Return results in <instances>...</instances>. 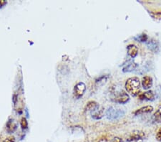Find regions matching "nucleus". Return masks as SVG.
Segmentation results:
<instances>
[{
    "label": "nucleus",
    "mask_w": 161,
    "mask_h": 142,
    "mask_svg": "<svg viewBox=\"0 0 161 142\" xmlns=\"http://www.w3.org/2000/svg\"><path fill=\"white\" fill-rule=\"evenodd\" d=\"M127 92L132 96H136L140 91V82L136 77L127 79L125 85Z\"/></svg>",
    "instance_id": "obj_1"
},
{
    "label": "nucleus",
    "mask_w": 161,
    "mask_h": 142,
    "mask_svg": "<svg viewBox=\"0 0 161 142\" xmlns=\"http://www.w3.org/2000/svg\"><path fill=\"white\" fill-rule=\"evenodd\" d=\"M125 115V111L119 108L110 107L106 111V117L109 120H116Z\"/></svg>",
    "instance_id": "obj_2"
},
{
    "label": "nucleus",
    "mask_w": 161,
    "mask_h": 142,
    "mask_svg": "<svg viewBox=\"0 0 161 142\" xmlns=\"http://www.w3.org/2000/svg\"><path fill=\"white\" fill-rule=\"evenodd\" d=\"M130 100L129 95H127L126 93L124 91L118 92V94H116L113 98V101L115 103H120V104H125L127 102H128Z\"/></svg>",
    "instance_id": "obj_3"
},
{
    "label": "nucleus",
    "mask_w": 161,
    "mask_h": 142,
    "mask_svg": "<svg viewBox=\"0 0 161 142\" xmlns=\"http://www.w3.org/2000/svg\"><path fill=\"white\" fill-rule=\"evenodd\" d=\"M86 86L84 83H78L74 88V95L77 98H80L85 94Z\"/></svg>",
    "instance_id": "obj_4"
},
{
    "label": "nucleus",
    "mask_w": 161,
    "mask_h": 142,
    "mask_svg": "<svg viewBox=\"0 0 161 142\" xmlns=\"http://www.w3.org/2000/svg\"><path fill=\"white\" fill-rule=\"evenodd\" d=\"M145 137V134L142 132H135L133 133V134L129 137V139H127L128 142H138L140 140H143Z\"/></svg>",
    "instance_id": "obj_5"
},
{
    "label": "nucleus",
    "mask_w": 161,
    "mask_h": 142,
    "mask_svg": "<svg viewBox=\"0 0 161 142\" xmlns=\"http://www.w3.org/2000/svg\"><path fill=\"white\" fill-rule=\"evenodd\" d=\"M147 46L150 50L151 51H153V52L157 53L158 52H159L160 50V45L159 43L157 40L154 39H151V40H149L147 43Z\"/></svg>",
    "instance_id": "obj_6"
},
{
    "label": "nucleus",
    "mask_w": 161,
    "mask_h": 142,
    "mask_svg": "<svg viewBox=\"0 0 161 142\" xmlns=\"http://www.w3.org/2000/svg\"><path fill=\"white\" fill-rule=\"evenodd\" d=\"M142 86L145 90H148L153 86V79L150 76H145L142 80Z\"/></svg>",
    "instance_id": "obj_7"
},
{
    "label": "nucleus",
    "mask_w": 161,
    "mask_h": 142,
    "mask_svg": "<svg viewBox=\"0 0 161 142\" xmlns=\"http://www.w3.org/2000/svg\"><path fill=\"white\" fill-rule=\"evenodd\" d=\"M140 100H145V101H153L155 99V94H154L153 91L152 90H149V91H147L144 93V94H142L140 95Z\"/></svg>",
    "instance_id": "obj_8"
},
{
    "label": "nucleus",
    "mask_w": 161,
    "mask_h": 142,
    "mask_svg": "<svg viewBox=\"0 0 161 142\" xmlns=\"http://www.w3.org/2000/svg\"><path fill=\"white\" fill-rule=\"evenodd\" d=\"M153 106H145V107H143L140 108V109L137 110L135 112V116H139V115H142L145 114H149V113H151L153 111Z\"/></svg>",
    "instance_id": "obj_9"
},
{
    "label": "nucleus",
    "mask_w": 161,
    "mask_h": 142,
    "mask_svg": "<svg viewBox=\"0 0 161 142\" xmlns=\"http://www.w3.org/2000/svg\"><path fill=\"white\" fill-rule=\"evenodd\" d=\"M127 54L129 56H131L132 58H135L138 53V49L134 45H130L127 47Z\"/></svg>",
    "instance_id": "obj_10"
},
{
    "label": "nucleus",
    "mask_w": 161,
    "mask_h": 142,
    "mask_svg": "<svg viewBox=\"0 0 161 142\" xmlns=\"http://www.w3.org/2000/svg\"><path fill=\"white\" fill-rule=\"evenodd\" d=\"M91 114L92 117L94 119L98 120L102 119L103 116V108H100V107H99L96 110H95L94 111H92Z\"/></svg>",
    "instance_id": "obj_11"
},
{
    "label": "nucleus",
    "mask_w": 161,
    "mask_h": 142,
    "mask_svg": "<svg viewBox=\"0 0 161 142\" xmlns=\"http://www.w3.org/2000/svg\"><path fill=\"white\" fill-rule=\"evenodd\" d=\"M100 107V106L98 105V103H96V102L95 101H90L89 103H87V106H86V111H91V113L92 111H94L95 110H96L97 108Z\"/></svg>",
    "instance_id": "obj_12"
},
{
    "label": "nucleus",
    "mask_w": 161,
    "mask_h": 142,
    "mask_svg": "<svg viewBox=\"0 0 161 142\" xmlns=\"http://www.w3.org/2000/svg\"><path fill=\"white\" fill-rule=\"evenodd\" d=\"M138 64L135 63H131L123 68V72H132L138 68Z\"/></svg>",
    "instance_id": "obj_13"
},
{
    "label": "nucleus",
    "mask_w": 161,
    "mask_h": 142,
    "mask_svg": "<svg viewBox=\"0 0 161 142\" xmlns=\"http://www.w3.org/2000/svg\"><path fill=\"white\" fill-rule=\"evenodd\" d=\"M134 39L136 41L140 42V43H146L147 40H148V37H147V35L145 34H141L138 35V36L135 37Z\"/></svg>",
    "instance_id": "obj_14"
},
{
    "label": "nucleus",
    "mask_w": 161,
    "mask_h": 142,
    "mask_svg": "<svg viewBox=\"0 0 161 142\" xmlns=\"http://www.w3.org/2000/svg\"><path fill=\"white\" fill-rule=\"evenodd\" d=\"M16 124L14 123V121H13L12 120H10L7 123V130L9 132H13L16 129Z\"/></svg>",
    "instance_id": "obj_15"
},
{
    "label": "nucleus",
    "mask_w": 161,
    "mask_h": 142,
    "mask_svg": "<svg viewBox=\"0 0 161 142\" xmlns=\"http://www.w3.org/2000/svg\"><path fill=\"white\" fill-rule=\"evenodd\" d=\"M153 119L155 121L161 123V107L160 108H158L157 111L154 114Z\"/></svg>",
    "instance_id": "obj_16"
},
{
    "label": "nucleus",
    "mask_w": 161,
    "mask_h": 142,
    "mask_svg": "<svg viewBox=\"0 0 161 142\" xmlns=\"http://www.w3.org/2000/svg\"><path fill=\"white\" fill-rule=\"evenodd\" d=\"M21 127L22 129H27L28 127V123L27 121V119L25 118H22L21 120Z\"/></svg>",
    "instance_id": "obj_17"
},
{
    "label": "nucleus",
    "mask_w": 161,
    "mask_h": 142,
    "mask_svg": "<svg viewBox=\"0 0 161 142\" xmlns=\"http://www.w3.org/2000/svg\"><path fill=\"white\" fill-rule=\"evenodd\" d=\"M4 142H15V139L14 137H9V138H7L6 139H5V140L4 141Z\"/></svg>",
    "instance_id": "obj_18"
},
{
    "label": "nucleus",
    "mask_w": 161,
    "mask_h": 142,
    "mask_svg": "<svg viewBox=\"0 0 161 142\" xmlns=\"http://www.w3.org/2000/svg\"><path fill=\"white\" fill-rule=\"evenodd\" d=\"M156 138H157V140L161 142V128L158 132V134H157V136H156Z\"/></svg>",
    "instance_id": "obj_19"
},
{
    "label": "nucleus",
    "mask_w": 161,
    "mask_h": 142,
    "mask_svg": "<svg viewBox=\"0 0 161 142\" xmlns=\"http://www.w3.org/2000/svg\"><path fill=\"white\" fill-rule=\"evenodd\" d=\"M110 142H123V141H122V139H121L120 138H118V137H115V138H114Z\"/></svg>",
    "instance_id": "obj_20"
},
{
    "label": "nucleus",
    "mask_w": 161,
    "mask_h": 142,
    "mask_svg": "<svg viewBox=\"0 0 161 142\" xmlns=\"http://www.w3.org/2000/svg\"><path fill=\"white\" fill-rule=\"evenodd\" d=\"M6 2L4 0H0V7H2V6H4V4H6Z\"/></svg>",
    "instance_id": "obj_21"
}]
</instances>
